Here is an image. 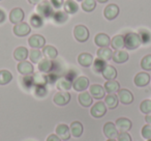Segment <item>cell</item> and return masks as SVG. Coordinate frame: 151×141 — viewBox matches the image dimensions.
<instances>
[{"mask_svg": "<svg viewBox=\"0 0 151 141\" xmlns=\"http://www.w3.org/2000/svg\"><path fill=\"white\" fill-rule=\"evenodd\" d=\"M104 103L106 104L107 108L109 109H115L118 106V103H119V100H118V97L114 93H108V95L105 97V102Z\"/></svg>", "mask_w": 151, "mask_h": 141, "instance_id": "f546056e", "label": "cell"}, {"mask_svg": "<svg viewBox=\"0 0 151 141\" xmlns=\"http://www.w3.org/2000/svg\"><path fill=\"white\" fill-rule=\"evenodd\" d=\"M94 43L99 48L109 47V45L111 44V38L106 33H97L94 38Z\"/></svg>", "mask_w": 151, "mask_h": 141, "instance_id": "44dd1931", "label": "cell"}, {"mask_svg": "<svg viewBox=\"0 0 151 141\" xmlns=\"http://www.w3.org/2000/svg\"><path fill=\"white\" fill-rule=\"evenodd\" d=\"M147 141H151V139H148V140H147Z\"/></svg>", "mask_w": 151, "mask_h": 141, "instance_id": "9f6ffc18", "label": "cell"}, {"mask_svg": "<svg viewBox=\"0 0 151 141\" xmlns=\"http://www.w3.org/2000/svg\"><path fill=\"white\" fill-rule=\"evenodd\" d=\"M107 109L108 108L106 106V104L101 101H99L91 107L90 114L94 118H101L103 116H105V114L107 113Z\"/></svg>", "mask_w": 151, "mask_h": 141, "instance_id": "277c9868", "label": "cell"}, {"mask_svg": "<svg viewBox=\"0 0 151 141\" xmlns=\"http://www.w3.org/2000/svg\"><path fill=\"white\" fill-rule=\"evenodd\" d=\"M56 135L63 141H67L70 138V131H69V127L65 124H59L56 127Z\"/></svg>", "mask_w": 151, "mask_h": 141, "instance_id": "4fadbf2b", "label": "cell"}, {"mask_svg": "<svg viewBox=\"0 0 151 141\" xmlns=\"http://www.w3.org/2000/svg\"><path fill=\"white\" fill-rule=\"evenodd\" d=\"M97 58H101L105 61H108L110 59H112V56H113V51H112L111 48L109 47H104V48H99L96 52Z\"/></svg>", "mask_w": 151, "mask_h": 141, "instance_id": "f1b7e54d", "label": "cell"}, {"mask_svg": "<svg viewBox=\"0 0 151 141\" xmlns=\"http://www.w3.org/2000/svg\"><path fill=\"white\" fill-rule=\"evenodd\" d=\"M89 93L95 100H101L106 97V90L101 85L92 84L89 86Z\"/></svg>", "mask_w": 151, "mask_h": 141, "instance_id": "7c38bea8", "label": "cell"}, {"mask_svg": "<svg viewBox=\"0 0 151 141\" xmlns=\"http://www.w3.org/2000/svg\"><path fill=\"white\" fill-rule=\"evenodd\" d=\"M88 87H89V79L85 76L78 77L73 82V88L76 91H79V93L85 91Z\"/></svg>", "mask_w": 151, "mask_h": 141, "instance_id": "8992f818", "label": "cell"}, {"mask_svg": "<svg viewBox=\"0 0 151 141\" xmlns=\"http://www.w3.org/2000/svg\"><path fill=\"white\" fill-rule=\"evenodd\" d=\"M106 65H107V62H106L105 60H103V59H101V58H96V59L93 60L92 69L95 73H97V74H101V72L104 71V69L106 67Z\"/></svg>", "mask_w": 151, "mask_h": 141, "instance_id": "d590c367", "label": "cell"}, {"mask_svg": "<svg viewBox=\"0 0 151 141\" xmlns=\"http://www.w3.org/2000/svg\"><path fill=\"white\" fill-rule=\"evenodd\" d=\"M53 102L57 106H65L70 102V93L68 91H58L53 97Z\"/></svg>", "mask_w": 151, "mask_h": 141, "instance_id": "5b68a950", "label": "cell"}, {"mask_svg": "<svg viewBox=\"0 0 151 141\" xmlns=\"http://www.w3.org/2000/svg\"><path fill=\"white\" fill-rule=\"evenodd\" d=\"M54 9L48 0H42L36 7V14L42 16V18H52L54 15Z\"/></svg>", "mask_w": 151, "mask_h": 141, "instance_id": "7a4b0ae2", "label": "cell"}, {"mask_svg": "<svg viewBox=\"0 0 151 141\" xmlns=\"http://www.w3.org/2000/svg\"><path fill=\"white\" fill-rule=\"evenodd\" d=\"M134 83L138 87H145L150 83V75L145 72L138 73L134 79Z\"/></svg>", "mask_w": 151, "mask_h": 141, "instance_id": "2e32d148", "label": "cell"}, {"mask_svg": "<svg viewBox=\"0 0 151 141\" xmlns=\"http://www.w3.org/2000/svg\"><path fill=\"white\" fill-rule=\"evenodd\" d=\"M76 1H83V0H76Z\"/></svg>", "mask_w": 151, "mask_h": 141, "instance_id": "11a10c76", "label": "cell"}, {"mask_svg": "<svg viewBox=\"0 0 151 141\" xmlns=\"http://www.w3.org/2000/svg\"><path fill=\"white\" fill-rule=\"evenodd\" d=\"M63 7H64V12L68 14V15H75L79 11V5L75 0H66V1H64Z\"/></svg>", "mask_w": 151, "mask_h": 141, "instance_id": "83f0119b", "label": "cell"}, {"mask_svg": "<svg viewBox=\"0 0 151 141\" xmlns=\"http://www.w3.org/2000/svg\"><path fill=\"white\" fill-rule=\"evenodd\" d=\"M141 67L144 71H151V54L145 55L141 60Z\"/></svg>", "mask_w": 151, "mask_h": 141, "instance_id": "60d3db41", "label": "cell"}, {"mask_svg": "<svg viewBox=\"0 0 151 141\" xmlns=\"http://www.w3.org/2000/svg\"><path fill=\"white\" fill-rule=\"evenodd\" d=\"M49 1H50L53 9H57V11H59L64 5V0H49Z\"/></svg>", "mask_w": 151, "mask_h": 141, "instance_id": "f6af8a7d", "label": "cell"}, {"mask_svg": "<svg viewBox=\"0 0 151 141\" xmlns=\"http://www.w3.org/2000/svg\"><path fill=\"white\" fill-rule=\"evenodd\" d=\"M0 1H1V0H0Z\"/></svg>", "mask_w": 151, "mask_h": 141, "instance_id": "6f0895ef", "label": "cell"}, {"mask_svg": "<svg viewBox=\"0 0 151 141\" xmlns=\"http://www.w3.org/2000/svg\"><path fill=\"white\" fill-rule=\"evenodd\" d=\"M93 60H94V58H93L92 54L87 53V52L81 53V54L78 56L79 64H80L81 67H89L90 65H92Z\"/></svg>", "mask_w": 151, "mask_h": 141, "instance_id": "d6986e66", "label": "cell"}, {"mask_svg": "<svg viewBox=\"0 0 151 141\" xmlns=\"http://www.w3.org/2000/svg\"><path fill=\"white\" fill-rule=\"evenodd\" d=\"M141 135L144 139H151V124H145L141 130Z\"/></svg>", "mask_w": 151, "mask_h": 141, "instance_id": "ee69618b", "label": "cell"}, {"mask_svg": "<svg viewBox=\"0 0 151 141\" xmlns=\"http://www.w3.org/2000/svg\"><path fill=\"white\" fill-rule=\"evenodd\" d=\"M21 83L26 89H30L32 86H34L33 84V77L31 75H28V76H23L21 80Z\"/></svg>", "mask_w": 151, "mask_h": 141, "instance_id": "7bdbcfd3", "label": "cell"}, {"mask_svg": "<svg viewBox=\"0 0 151 141\" xmlns=\"http://www.w3.org/2000/svg\"><path fill=\"white\" fill-rule=\"evenodd\" d=\"M110 45L114 50H122V48H124V35H121V34L115 35L111 40Z\"/></svg>", "mask_w": 151, "mask_h": 141, "instance_id": "1f68e13d", "label": "cell"}, {"mask_svg": "<svg viewBox=\"0 0 151 141\" xmlns=\"http://www.w3.org/2000/svg\"><path fill=\"white\" fill-rule=\"evenodd\" d=\"M117 141H132V137L127 132H122L117 136Z\"/></svg>", "mask_w": 151, "mask_h": 141, "instance_id": "bcb514c9", "label": "cell"}, {"mask_svg": "<svg viewBox=\"0 0 151 141\" xmlns=\"http://www.w3.org/2000/svg\"><path fill=\"white\" fill-rule=\"evenodd\" d=\"M13 31L15 33V35L19 36V38H23V36H26L30 33L31 28H30V26L27 23L21 22V23H18L14 26Z\"/></svg>", "mask_w": 151, "mask_h": 141, "instance_id": "30bf717a", "label": "cell"}, {"mask_svg": "<svg viewBox=\"0 0 151 141\" xmlns=\"http://www.w3.org/2000/svg\"><path fill=\"white\" fill-rule=\"evenodd\" d=\"M13 80V74L7 69L0 71V85H6Z\"/></svg>", "mask_w": 151, "mask_h": 141, "instance_id": "e575fe53", "label": "cell"}, {"mask_svg": "<svg viewBox=\"0 0 151 141\" xmlns=\"http://www.w3.org/2000/svg\"><path fill=\"white\" fill-rule=\"evenodd\" d=\"M42 1V0H28V2H29L30 4H33V5H34V4L37 5L38 3H40Z\"/></svg>", "mask_w": 151, "mask_h": 141, "instance_id": "816d5d0a", "label": "cell"}, {"mask_svg": "<svg viewBox=\"0 0 151 141\" xmlns=\"http://www.w3.org/2000/svg\"><path fill=\"white\" fill-rule=\"evenodd\" d=\"M117 97L119 102L121 104H123V105H129V104H132L134 102V95L128 89L120 88L117 91Z\"/></svg>", "mask_w": 151, "mask_h": 141, "instance_id": "ba28073f", "label": "cell"}, {"mask_svg": "<svg viewBox=\"0 0 151 141\" xmlns=\"http://www.w3.org/2000/svg\"><path fill=\"white\" fill-rule=\"evenodd\" d=\"M24 17H25V14H24L23 9H20V7H15L9 13V21H11V23L15 24V25L23 22Z\"/></svg>", "mask_w": 151, "mask_h": 141, "instance_id": "9a60e30c", "label": "cell"}, {"mask_svg": "<svg viewBox=\"0 0 151 141\" xmlns=\"http://www.w3.org/2000/svg\"><path fill=\"white\" fill-rule=\"evenodd\" d=\"M32 63H38L42 59V53L40 49H31L29 51V56Z\"/></svg>", "mask_w": 151, "mask_h": 141, "instance_id": "8d00e7d4", "label": "cell"}, {"mask_svg": "<svg viewBox=\"0 0 151 141\" xmlns=\"http://www.w3.org/2000/svg\"><path fill=\"white\" fill-rule=\"evenodd\" d=\"M69 131H70V135L75 138H79V137L82 136L83 131H84V128H83L82 122L76 120V121H73L69 126Z\"/></svg>", "mask_w": 151, "mask_h": 141, "instance_id": "ffe728a7", "label": "cell"}, {"mask_svg": "<svg viewBox=\"0 0 151 141\" xmlns=\"http://www.w3.org/2000/svg\"><path fill=\"white\" fill-rule=\"evenodd\" d=\"M6 19V15H5V12L3 9H0V24L3 23Z\"/></svg>", "mask_w": 151, "mask_h": 141, "instance_id": "681fc988", "label": "cell"}, {"mask_svg": "<svg viewBox=\"0 0 151 141\" xmlns=\"http://www.w3.org/2000/svg\"><path fill=\"white\" fill-rule=\"evenodd\" d=\"M145 120H146V122L148 124H151V113L146 114V116H145Z\"/></svg>", "mask_w": 151, "mask_h": 141, "instance_id": "f907efd6", "label": "cell"}, {"mask_svg": "<svg viewBox=\"0 0 151 141\" xmlns=\"http://www.w3.org/2000/svg\"><path fill=\"white\" fill-rule=\"evenodd\" d=\"M46 141H61V139L59 138L56 134H51L48 136V138H47Z\"/></svg>", "mask_w": 151, "mask_h": 141, "instance_id": "c3c4849f", "label": "cell"}, {"mask_svg": "<svg viewBox=\"0 0 151 141\" xmlns=\"http://www.w3.org/2000/svg\"><path fill=\"white\" fill-rule=\"evenodd\" d=\"M29 56V51L26 47H18V48L15 49L14 51V58L16 59L17 61H23V60H26L27 57Z\"/></svg>", "mask_w": 151, "mask_h": 141, "instance_id": "7402d4cb", "label": "cell"}, {"mask_svg": "<svg viewBox=\"0 0 151 141\" xmlns=\"http://www.w3.org/2000/svg\"><path fill=\"white\" fill-rule=\"evenodd\" d=\"M129 55L126 51L124 50H116L113 52V56H112V60L115 63H124L128 60Z\"/></svg>", "mask_w": 151, "mask_h": 141, "instance_id": "603a6c76", "label": "cell"}, {"mask_svg": "<svg viewBox=\"0 0 151 141\" xmlns=\"http://www.w3.org/2000/svg\"><path fill=\"white\" fill-rule=\"evenodd\" d=\"M95 7H96V0H83L82 1V9L86 13L93 12Z\"/></svg>", "mask_w": 151, "mask_h": 141, "instance_id": "f35d334b", "label": "cell"}, {"mask_svg": "<svg viewBox=\"0 0 151 141\" xmlns=\"http://www.w3.org/2000/svg\"><path fill=\"white\" fill-rule=\"evenodd\" d=\"M119 11H120L119 7L112 3V4H109L105 7V9H104V16H105V18L107 20L111 21V20H114L119 15Z\"/></svg>", "mask_w": 151, "mask_h": 141, "instance_id": "5bb4252c", "label": "cell"}, {"mask_svg": "<svg viewBox=\"0 0 151 141\" xmlns=\"http://www.w3.org/2000/svg\"><path fill=\"white\" fill-rule=\"evenodd\" d=\"M17 69H18V72H19L21 75H23V76L32 75L34 72V69H33L32 63L29 62V61H27V60L20 61L17 65Z\"/></svg>", "mask_w": 151, "mask_h": 141, "instance_id": "8fae6325", "label": "cell"}, {"mask_svg": "<svg viewBox=\"0 0 151 141\" xmlns=\"http://www.w3.org/2000/svg\"><path fill=\"white\" fill-rule=\"evenodd\" d=\"M92 99L93 98L91 97V95L89 93H87V91H82V93H80V95H79V97H78L79 103H80V105L83 106V107H90L93 102Z\"/></svg>", "mask_w": 151, "mask_h": 141, "instance_id": "4316f807", "label": "cell"}, {"mask_svg": "<svg viewBox=\"0 0 151 141\" xmlns=\"http://www.w3.org/2000/svg\"><path fill=\"white\" fill-rule=\"evenodd\" d=\"M53 20H54L55 23L57 24H64L65 22L68 20V14L65 13L62 11H56L54 12V15H53Z\"/></svg>", "mask_w": 151, "mask_h": 141, "instance_id": "836d02e7", "label": "cell"}, {"mask_svg": "<svg viewBox=\"0 0 151 141\" xmlns=\"http://www.w3.org/2000/svg\"><path fill=\"white\" fill-rule=\"evenodd\" d=\"M101 75H103V77L106 80L109 81V80H115L118 73H117V69L113 65L107 64L105 69H104V71L101 72Z\"/></svg>", "mask_w": 151, "mask_h": 141, "instance_id": "cb8c5ba5", "label": "cell"}, {"mask_svg": "<svg viewBox=\"0 0 151 141\" xmlns=\"http://www.w3.org/2000/svg\"><path fill=\"white\" fill-rule=\"evenodd\" d=\"M42 55L45 56V58L50 59V60H54L58 56V51H57V49L54 46L48 45V46H45L42 48Z\"/></svg>", "mask_w": 151, "mask_h": 141, "instance_id": "d4e9b609", "label": "cell"}, {"mask_svg": "<svg viewBox=\"0 0 151 141\" xmlns=\"http://www.w3.org/2000/svg\"><path fill=\"white\" fill-rule=\"evenodd\" d=\"M34 86H45L48 83V77L44 73H34L33 76Z\"/></svg>", "mask_w": 151, "mask_h": 141, "instance_id": "d6a6232c", "label": "cell"}, {"mask_svg": "<svg viewBox=\"0 0 151 141\" xmlns=\"http://www.w3.org/2000/svg\"><path fill=\"white\" fill-rule=\"evenodd\" d=\"M104 88H105L106 93H117L120 89V84L118 81L116 80H109L105 83L104 85Z\"/></svg>", "mask_w": 151, "mask_h": 141, "instance_id": "4dcf8cb0", "label": "cell"}, {"mask_svg": "<svg viewBox=\"0 0 151 141\" xmlns=\"http://www.w3.org/2000/svg\"><path fill=\"white\" fill-rule=\"evenodd\" d=\"M103 131H104V135L108 139H116L118 135H119V131L117 130L115 124L111 121L106 122L103 128Z\"/></svg>", "mask_w": 151, "mask_h": 141, "instance_id": "52a82bcc", "label": "cell"}, {"mask_svg": "<svg viewBox=\"0 0 151 141\" xmlns=\"http://www.w3.org/2000/svg\"><path fill=\"white\" fill-rule=\"evenodd\" d=\"M28 44L32 49H40L46 46V38L40 34H33L28 38Z\"/></svg>", "mask_w": 151, "mask_h": 141, "instance_id": "9c48e42d", "label": "cell"}, {"mask_svg": "<svg viewBox=\"0 0 151 141\" xmlns=\"http://www.w3.org/2000/svg\"><path fill=\"white\" fill-rule=\"evenodd\" d=\"M38 64V71L40 73H44V74H49V73L52 72L53 67H54V62L53 60L50 59L44 58L37 63Z\"/></svg>", "mask_w": 151, "mask_h": 141, "instance_id": "ac0fdd59", "label": "cell"}, {"mask_svg": "<svg viewBox=\"0 0 151 141\" xmlns=\"http://www.w3.org/2000/svg\"><path fill=\"white\" fill-rule=\"evenodd\" d=\"M115 126L117 128V130L119 131V133L128 132L132 129V122L130 121V119H128L126 117H120L115 121Z\"/></svg>", "mask_w": 151, "mask_h": 141, "instance_id": "e0dca14e", "label": "cell"}, {"mask_svg": "<svg viewBox=\"0 0 151 141\" xmlns=\"http://www.w3.org/2000/svg\"><path fill=\"white\" fill-rule=\"evenodd\" d=\"M97 2H99V3H106L107 1H109V0H96Z\"/></svg>", "mask_w": 151, "mask_h": 141, "instance_id": "f5cc1de1", "label": "cell"}, {"mask_svg": "<svg viewBox=\"0 0 151 141\" xmlns=\"http://www.w3.org/2000/svg\"><path fill=\"white\" fill-rule=\"evenodd\" d=\"M73 36L79 43H85L89 38V30L84 25H77L73 28Z\"/></svg>", "mask_w": 151, "mask_h": 141, "instance_id": "3957f363", "label": "cell"}, {"mask_svg": "<svg viewBox=\"0 0 151 141\" xmlns=\"http://www.w3.org/2000/svg\"><path fill=\"white\" fill-rule=\"evenodd\" d=\"M140 111L144 114L151 113V100H144L140 104Z\"/></svg>", "mask_w": 151, "mask_h": 141, "instance_id": "b9f144b4", "label": "cell"}, {"mask_svg": "<svg viewBox=\"0 0 151 141\" xmlns=\"http://www.w3.org/2000/svg\"><path fill=\"white\" fill-rule=\"evenodd\" d=\"M141 38L139 33L128 32L124 35V47L128 50H136L141 46Z\"/></svg>", "mask_w": 151, "mask_h": 141, "instance_id": "6da1fadb", "label": "cell"}, {"mask_svg": "<svg viewBox=\"0 0 151 141\" xmlns=\"http://www.w3.org/2000/svg\"><path fill=\"white\" fill-rule=\"evenodd\" d=\"M35 95L38 98H42L47 95V89L45 86H35Z\"/></svg>", "mask_w": 151, "mask_h": 141, "instance_id": "7dc6e473", "label": "cell"}, {"mask_svg": "<svg viewBox=\"0 0 151 141\" xmlns=\"http://www.w3.org/2000/svg\"><path fill=\"white\" fill-rule=\"evenodd\" d=\"M139 35H140L141 43L143 45H147L151 42V33L147 29H140L139 30Z\"/></svg>", "mask_w": 151, "mask_h": 141, "instance_id": "ab89813d", "label": "cell"}, {"mask_svg": "<svg viewBox=\"0 0 151 141\" xmlns=\"http://www.w3.org/2000/svg\"><path fill=\"white\" fill-rule=\"evenodd\" d=\"M56 87L59 91H68L73 87V82L66 77H62V78L57 80Z\"/></svg>", "mask_w": 151, "mask_h": 141, "instance_id": "484cf974", "label": "cell"}, {"mask_svg": "<svg viewBox=\"0 0 151 141\" xmlns=\"http://www.w3.org/2000/svg\"><path fill=\"white\" fill-rule=\"evenodd\" d=\"M30 24L31 26H33L34 28H40L44 25V19L42 16H40L38 14H32L30 16Z\"/></svg>", "mask_w": 151, "mask_h": 141, "instance_id": "74e56055", "label": "cell"}, {"mask_svg": "<svg viewBox=\"0 0 151 141\" xmlns=\"http://www.w3.org/2000/svg\"><path fill=\"white\" fill-rule=\"evenodd\" d=\"M107 141H117V140H116V139H108Z\"/></svg>", "mask_w": 151, "mask_h": 141, "instance_id": "db71d44e", "label": "cell"}]
</instances>
